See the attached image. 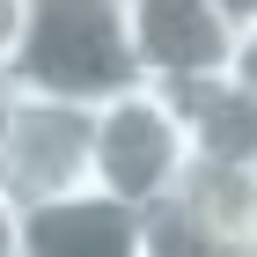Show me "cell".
<instances>
[{"instance_id":"6da1fadb","label":"cell","mask_w":257,"mask_h":257,"mask_svg":"<svg viewBox=\"0 0 257 257\" xmlns=\"http://www.w3.org/2000/svg\"><path fill=\"white\" fill-rule=\"evenodd\" d=\"M8 88L44 96V103H74V110H96V103L140 88L125 0H15Z\"/></svg>"},{"instance_id":"7a4b0ae2","label":"cell","mask_w":257,"mask_h":257,"mask_svg":"<svg viewBox=\"0 0 257 257\" xmlns=\"http://www.w3.org/2000/svg\"><path fill=\"white\" fill-rule=\"evenodd\" d=\"M140 88H198L220 74H257V15L242 0H125Z\"/></svg>"},{"instance_id":"3957f363","label":"cell","mask_w":257,"mask_h":257,"mask_svg":"<svg viewBox=\"0 0 257 257\" xmlns=\"http://www.w3.org/2000/svg\"><path fill=\"white\" fill-rule=\"evenodd\" d=\"M184 162H191V147H184V125L162 88H125L88 110V191L96 198L147 213L177 191Z\"/></svg>"},{"instance_id":"277c9868","label":"cell","mask_w":257,"mask_h":257,"mask_svg":"<svg viewBox=\"0 0 257 257\" xmlns=\"http://www.w3.org/2000/svg\"><path fill=\"white\" fill-rule=\"evenodd\" d=\"M88 191V110L44 96H0V198L8 213Z\"/></svg>"},{"instance_id":"5b68a950","label":"cell","mask_w":257,"mask_h":257,"mask_svg":"<svg viewBox=\"0 0 257 257\" xmlns=\"http://www.w3.org/2000/svg\"><path fill=\"white\" fill-rule=\"evenodd\" d=\"M15 257H140V213L96 191L15 213Z\"/></svg>"},{"instance_id":"8992f818","label":"cell","mask_w":257,"mask_h":257,"mask_svg":"<svg viewBox=\"0 0 257 257\" xmlns=\"http://www.w3.org/2000/svg\"><path fill=\"white\" fill-rule=\"evenodd\" d=\"M169 110L184 125L191 162L257 169V74H220V81H198V88H177Z\"/></svg>"},{"instance_id":"52a82bcc","label":"cell","mask_w":257,"mask_h":257,"mask_svg":"<svg viewBox=\"0 0 257 257\" xmlns=\"http://www.w3.org/2000/svg\"><path fill=\"white\" fill-rule=\"evenodd\" d=\"M198 235H213L220 250L257 257V169H228V162H184L177 191H169Z\"/></svg>"},{"instance_id":"ba28073f","label":"cell","mask_w":257,"mask_h":257,"mask_svg":"<svg viewBox=\"0 0 257 257\" xmlns=\"http://www.w3.org/2000/svg\"><path fill=\"white\" fill-rule=\"evenodd\" d=\"M8 30H15V0H0V96H8Z\"/></svg>"},{"instance_id":"9c48e42d","label":"cell","mask_w":257,"mask_h":257,"mask_svg":"<svg viewBox=\"0 0 257 257\" xmlns=\"http://www.w3.org/2000/svg\"><path fill=\"white\" fill-rule=\"evenodd\" d=\"M0 257H15V213H8V198H0Z\"/></svg>"}]
</instances>
